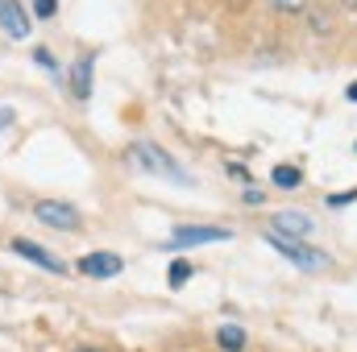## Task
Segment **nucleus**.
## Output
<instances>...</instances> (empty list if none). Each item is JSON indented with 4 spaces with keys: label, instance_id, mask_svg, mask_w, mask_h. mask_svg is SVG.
<instances>
[{
    "label": "nucleus",
    "instance_id": "f257e3e1",
    "mask_svg": "<svg viewBox=\"0 0 357 352\" xmlns=\"http://www.w3.org/2000/svg\"><path fill=\"white\" fill-rule=\"evenodd\" d=\"M129 158L146 170V175H158V178H171V182H183V186H191V175L178 166L175 158L162 150V145H154V141H137L133 150H129Z\"/></svg>",
    "mask_w": 357,
    "mask_h": 352
},
{
    "label": "nucleus",
    "instance_id": "f03ea898",
    "mask_svg": "<svg viewBox=\"0 0 357 352\" xmlns=\"http://www.w3.org/2000/svg\"><path fill=\"white\" fill-rule=\"evenodd\" d=\"M266 241H270V245H274V249H278V253H282V257H287L291 265H299L303 273H320V269H328V265H333V262H328V253H320V249H312L307 241H295V237H282V232H274V228L266 232Z\"/></svg>",
    "mask_w": 357,
    "mask_h": 352
},
{
    "label": "nucleus",
    "instance_id": "7ed1b4c3",
    "mask_svg": "<svg viewBox=\"0 0 357 352\" xmlns=\"http://www.w3.org/2000/svg\"><path fill=\"white\" fill-rule=\"evenodd\" d=\"M33 220L42 228H54V232H79V224H84L79 207L67 203V199H38L33 203Z\"/></svg>",
    "mask_w": 357,
    "mask_h": 352
},
{
    "label": "nucleus",
    "instance_id": "20e7f679",
    "mask_svg": "<svg viewBox=\"0 0 357 352\" xmlns=\"http://www.w3.org/2000/svg\"><path fill=\"white\" fill-rule=\"evenodd\" d=\"M229 228H208V224H178L171 237V249H195V245H220L229 241Z\"/></svg>",
    "mask_w": 357,
    "mask_h": 352
},
{
    "label": "nucleus",
    "instance_id": "39448f33",
    "mask_svg": "<svg viewBox=\"0 0 357 352\" xmlns=\"http://www.w3.org/2000/svg\"><path fill=\"white\" fill-rule=\"evenodd\" d=\"M13 253H17L21 262H29V265H38V269H46V273H63V269H67V265L59 262L50 249H42V245H38V241H29V237H17V241H13Z\"/></svg>",
    "mask_w": 357,
    "mask_h": 352
},
{
    "label": "nucleus",
    "instance_id": "423d86ee",
    "mask_svg": "<svg viewBox=\"0 0 357 352\" xmlns=\"http://www.w3.org/2000/svg\"><path fill=\"white\" fill-rule=\"evenodd\" d=\"M0 29H4L8 38H17V42H25V38L33 33V21H29V13L21 8V0H0Z\"/></svg>",
    "mask_w": 357,
    "mask_h": 352
},
{
    "label": "nucleus",
    "instance_id": "0eeeda50",
    "mask_svg": "<svg viewBox=\"0 0 357 352\" xmlns=\"http://www.w3.org/2000/svg\"><path fill=\"white\" fill-rule=\"evenodd\" d=\"M121 269H125L121 253H108V249H96V253L79 257V273H88V278H116Z\"/></svg>",
    "mask_w": 357,
    "mask_h": 352
},
{
    "label": "nucleus",
    "instance_id": "6e6552de",
    "mask_svg": "<svg viewBox=\"0 0 357 352\" xmlns=\"http://www.w3.org/2000/svg\"><path fill=\"white\" fill-rule=\"evenodd\" d=\"M274 232L295 237V241H307V237L316 232V220H312L307 211H278V216H274Z\"/></svg>",
    "mask_w": 357,
    "mask_h": 352
},
{
    "label": "nucleus",
    "instance_id": "1a4fd4ad",
    "mask_svg": "<svg viewBox=\"0 0 357 352\" xmlns=\"http://www.w3.org/2000/svg\"><path fill=\"white\" fill-rule=\"evenodd\" d=\"M67 88H71V95H75V99H88V95H91V58H79V63L71 67Z\"/></svg>",
    "mask_w": 357,
    "mask_h": 352
},
{
    "label": "nucleus",
    "instance_id": "9d476101",
    "mask_svg": "<svg viewBox=\"0 0 357 352\" xmlns=\"http://www.w3.org/2000/svg\"><path fill=\"white\" fill-rule=\"evenodd\" d=\"M216 344H220V352H245V332L237 323H225L216 332Z\"/></svg>",
    "mask_w": 357,
    "mask_h": 352
},
{
    "label": "nucleus",
    "instance_id": "9b49d317",
    "mask_svg": "<svg viewBox=\"0 0 357 352\" xmlns=\"http://www.w3.org/2000/svg\"><path fill=\"white\" fill-rule=\"evenodd\" d=\"M274 186H282V191H295V186H299V182H303V175H299V170H295V166H274Z\"/></svg>",
    "mask_w": 357,
    "mask_h": 352
},
{
    "label": "nucleus",
    "instance_id": "f8f14e48",
    "mask_svg": "<svg viewBox=\"0 0 357 352\" xmlns=\"http://www.w3.org/2000/svg\"><path fill=\"white\" fill-rule=\"evenodd\" d=\"M191 273H195V269H191V262L175 257V262H171V273H167V282H171V286H183V282H187Z\"/></svg>",
    "mask_w": 357,
    "mask_h": 352
},
{
    "label": "nucleus",
    "instance_id": "ddd939ff",
    "mask_svg": "<svg viewBox=\"0 0 357 352\" xmlns=\"http://www.w3.org/2000/svg\"><path fill=\"white\" fill-rule=\"evenodd\" d=\"M33 63H38V67H46V71H54V75H63V67H59V58H54V54H50L46 46H38V50H33Z\"/></svg>",
    "mask_w": 357,
    "mask_h": 352
},
{
    "label": "nucleus",
    "instance_id": "4468645a",
    "mask_svg": "<svg viewBox=\"0 0 357 352\" xmlns=\"http://www.w3.org/2000/svg\"><path fill=\"white\" fill-rule=\"evenodd\" d=\"M54 13H59V0H33V17L38 21H50Z\"/></svg>",
    "mask_w": 357,
    "mask_h": 352
},
{
    "label": "nucleus",
    "instance_id": "2eb2a0df",
    "mask_svg": "<svg viewBox=\"0 0 357 352\" xmlns=\"http://www.w3.org/2000/svg\"><path fill=\"white\" fill-rule=\"evenodd\" d=\"M303 4H307V0H270L274 13H303Z\"/></svg>",
    "mask_w": 357,
    "mask_h": 352
},
{
    "label": "nucleus",
    "instance_id": "dca6fc26",
    "mask_svg": "<svg viewBox=\"0 0 357 352\" xmlns=\"http://www.w3.org/2000/svg\"><path fill=\"white\" fill-rule=\"evenodd\" d=\"M8 125H13V108H0V137L8 133Z\"/></svg>",
    "mask_w": 357,
    "mask_h": 352
},
{
    "label": "nucleus",
    "instance_id": "f3484780",
    "mask_svg": "<svg viewBox=\"0 0 357 352\" xmlns=\"http://www.w3.org/2000/svg\"><path fill=\"white\" fill-rule=\"evenodd\" d=\"M245 203H262V191H254V186H245V195H241Z\"/></svg>",
    "mask_w": 357,
    "mask_h": 352
},
{
    "label": "nucleus",
    "instance_id": "a211bd4d",
    "mask_svg": "<svg viewBox=\"0 0 357 352\" xmlns=\"http://www.w3.org/2000/svg\"><path fill=\"white\" fill-rule=\"evenodd\" d=\"M71 352H104V349H96V344H75Z\"/></svg>",
    "mask_w": 357,
    "mask_h": 352
},
{
    "label": "nucleus",
    "instance_id": "6ab92c4d",
    "mask_svg": "<svg viewBox=\"0 0 357 352\" xmlns=\"http://www.w3.org/2000/svg\"><path fill=\"white\" fill-rule=\"evenodd\" d=\"M349 99H357V83H354V88H349Z\"/></svg>",
    "mask_w": 357,
    "mask_h": 352
},
{
    "label": "nucleus",
    "instance_id": "aec40b11",
    "mask_svg": "<svg viewBox=\"0 0 357 352\" xmlns=\"http://www.w3.org/2000/svg\"><path fill=\"white\" fill-rule=\"evenodd\" d=\"M345 4H349V8H354V4H357V0H345Z\"/></svg>",
    "mask_w": 357,
    "mask_h": 352
}]
</instances>
